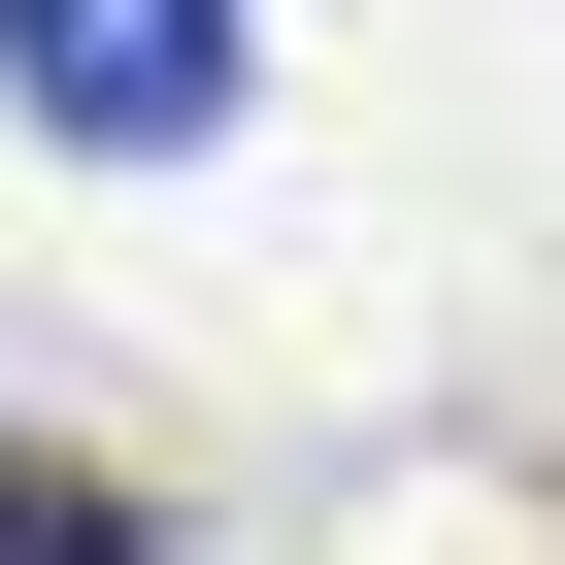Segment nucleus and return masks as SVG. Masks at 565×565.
<instances>
[{
	"label": "nucleus",
	"mask_w": 565,
	"mask_h": 565,
	"mask_svg": "<svg viewBox=\"0 0 565 565\" xmlns=\"http://www.w3.org/2000/svg\"><path fill=\"white\" fill-rule=\"evenodd\" d=\"M0 565H134V499H100V466H34V433H0Z\"/></svg>",
	"instance_id": "obj_2"
},
{
	"label": "nucleus",
	"mask_w": 565,
	"mask_h": 565,
	"mask_svg": "<svg viewBox=\"0 0 565 565\" xmlns=\"http://www.w3.org/2000/svg\"><path fill=\"white\" fill-rule=\"evenodd\" d=\"M0 100L100 134V167H167V134H233V0H0Z\"/></svg>",
	"instance_id": "obj_1"
}]
</instances>
